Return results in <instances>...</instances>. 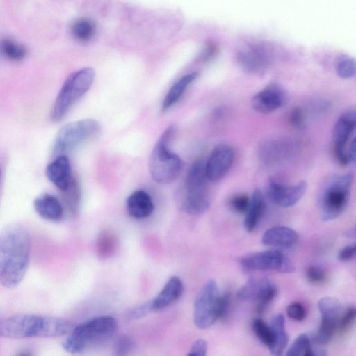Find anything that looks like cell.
Returning <instances> with one entry per match:
<instances>
[{"label":"cell","instance_id":"cell-1","mask_svg":"<svg viewBox=\"0 0 356 356\" xmlns=\"http://www.w3.org/2000/svg\"><path fill=\"white\" fill-rule=\"evenodd\" d=\"M31 238L19 223L6 225L0 232V284L14 289L23 280L29 264Z\"/></svg>","mask_w":356,"mask_h":356},{"label":"cell","instance_id":"cell-2","mask_svg":"<svg viewBox=\"0 0 356 356\" xmlns=\"http://www.w3.org/2000/svg\"><path fill=\"white\" fill-rule=\"evenodd\" d=\"M70 321L36 314H17L0 320V337L21 339L57 337L69 334L73 328Z\"/></svg>","mask_w":356,"mask_h":356},{"label":"cell","instance_id":"cell-3","mask_svg":"<svg viewBox=\"0 0 356 356\" xmlns=\"http://www.w3.org/2000/svg\"><path fill=\"white\" fill-rule=\"evenodd\" d=\"M118 330V323L110 316L90 318L73 327L62 343L63 349L70 353H79L92 345L111 339Z\"/></svg>","mask_w":356,"mask_h":356},{"label":"cell","instance_id":"cell-4","mask_svg":"<svg viewBox=\"0 0 356 356\" xmlns=\"http://www.w3.org/2000/svg\"><path fill=\"white\" fill-rule=\"evenodd\" d=\"M176 132V126H169L160 136L152 151L149 169L152 179L158 183L172 182L183 168L181 158L170 149V144Z\"/></svg>","mask_w":356,"mask_h":356},{"label":"cell","instance_id":"cell-5","mask_svg":"<svg viewBox=\"0 0 356 356\" xmlns=\"http://www.w3.org/2000/svg\"><path fill=\"white\" fill-rule=\"evenodd\" d=\"M205 161L196 160L190 166L185 183L182 209L188 214L199 216L210 206Z\"/></svg>","mask_w":356,"mask_h":356},{"label":"cell","instance_id":"cell-6","mask_svg":"<svg viewBox=\"0 0 356 356\" xmlns=\"http://www.w3.org/2000/svg\"><path fill=\"white\" fill-rule=\"evenodd\" d=\"M353 181V175L346 173L330 178L323 186L319 196L322 220H333L344 211L349 201Z\"/></svg>","mask_w":356,"mask_h":356},{"label":"cell","instance_id":"cell-7","mask_svg":"<svg viewBox=\"0 0 356 356\" xmlns=\"http://www.w3.org/2000/svg\"><path fill=\"white\" fill-rule=\"evenodd\" d=\"M95 76V70L84 67L71 74L63 83L54 102L51 118L63 119L72 106L90 88Z\"/></svg>","mask_w":356,"mask_h":356},{"label":"cell","instance_id":"cell-8","mask_svg":"<svg viewBox=\"0 0 356 356\" xmlns=\"http://www.w3.org/2000/svg\"><path fill=\"white\" fill-rule=\"evenodd\" d=\"M100 130V124L94 119H82L65 124L55 138L54 155H65L96 136Z\"/></svg>","mask_w":356,"mask_h":356},{"label":"cell","instance_id":"cell-9","mask_svg":"<svg viewBox=\"0 0 356 356\" xmlns=\"http://www.w3.org/2000/svg\"><path fill=\"white\" fill-rule=\"evenodd\" d=\"M218 285L215 280H209L198 293L194 305L193 321L200 329H206L218 319L219 298Z\"/></svg>","mask_w":356,"mask_h":356},{"label":"cell","instance_id":"cell-10","mask_svg":"<svg viewBox=\"0 0 356 356\" xmlns=\"http://www.w3.org/2000/svg\"><path fill=\"white\" fill-rule=\"evenodd\" d=\"M240 264L248 271L291 273L294 270L291 261L278 250H265L247 254L241 259Z\"/></svg>","mask_w":356,"mask_h":356},{"label":"cell","instance_id":"cell-11","mask_svg":"<svg viewBox=\"0 0 356 356\" xmlns=\"http://www.w3.org/2000/svg\"><path fill=\"white\" fill-rule=\"evenodd\" d=\"M277 286L269 278H250L237 292L241 301H257V312L262 313L277 294Z\"/></svg>","mask_w":356,"mask_h":356},{"label":"cell","instance_id":"cell-12","mask_svg":"<svg viewBox=\"0 0 356 356\" xmlns=\"http://www.w3.org/2000/svg\"><path fill=\"white\" fill-rule=\"evenodd\" d=\"M234 159V152L229 145H216L205 161V172L209 181L216 182L222 179L230 170Z\"/></svg>","mask_w":356,"mask_h":356},{"label":"cell","instance_id":"cell-13","mask_svg":"<svg viewBox=\"0 0 356 356\" xmlns=\"http://www.w3.org/2000/svg\"><path fill=\"white\" fill-rule=\"evenodd\" d=\"M307 184L301 181L296 184L286 185L271 181L268 187V195L276 205L287 208L295 205L304 195Z\"/></svg>","mask_w":356,"mask_h":356},{"label":"cell","instance_id":"cell-14","mask_svg":"<svg viewBox=\"0 0 356 356\" xmlns=\"http://www.w3.org/2000/svg\"><path fill=\"white\" fill-rule=\"evenodd\" d=\"M286 98L284 89L276 83H271L253 96L251 104L255 111L268 114L279 109Z\"/></svg>","mask_w":356,"mask_h":356},{"label":"cell","instance_id":"cell-15","mask_svg":"<svg viewBox=\"0 0 356 356\" xmlns=\"http://www.w3.org/2000/svg\"><path fill=\"white\" fill-rule=\"evenodd\" d=\"M356 126V113L355 110H348L343 113L332 131L334 152L346 149V144Z\"/></svg>","mask_w":356,"mask_h":356},{"label":"cell","instance_id":"cell-16","mask_svg":"<svg viewBox=\"0 0 356 356\" xmlns=\"http://www.w3.org/2000/svg\"><path fill=\"white\" fill-rule=\"evenodd\" d=\"M45 175L61 192L65 191L73 179L68 158L65 155L56 156L47 166Z\"/></svg>","mask_w":356,"mask_h":356},{"label":"cell","instance_id":"cell-17","mask_svg":"<svg viewBox=\"0 0 356 356\" xmlns=\"http://www.w3.org/2000/svg\"><path fill=\"white\" fill-rule=\"evenodd\" d=\"M33 207L39 216L49 221H58L64 214V209L60 200L47 193L35 198Z\"/></svg>","mask_w":356,"mask_h":356},{"label":"cell","instance_id":"cell-18","mask_svg":"<svg viewBox=\"0 0 356 356\" xmlns=\"http://www.w3.org/2000/svg\"><path fill=\"white\" fill-rule=\"evenodd\" d=\"M184 290V284L179 277H170L158 295L152 300L153 311L161 310L178 300Z\"/></svg>","mask_w":356,"mask_h":356},{"label":"cell","instance_id":"cell-19","mask_svg":"<svg viewBox=\"0 0 356 356\" xmlns=\"http://www.w3.org/2000/svg\"><path fill=\"white\" fill-rule=\"evenodd\" d=\"M154 205L151 196L143 190L133 192L127 200L129 214L136 219H144L153 212Z\"/></svg>","mask_w":356,"mask_h":356},{"label":"cell","instance_id":"cell-20","mask_svg":"<svg viewBox=\"0 0 356 356\" xmlns=\"http://www.w3.org/2000/svg\"><path fill=\"white\" fill-rule=\"evenodd\" d=\"M261 240L262 243L266 245L290 248L298 241V234L290 227L275 226L266 230Z\"/></svg>","mask_w":356,"mask_h":356},{"label":"cell","instance_id":"cell-21","mask_svg":"<svg viewBox=\"0 0 356 356\" xmlns=\"http://www.w3.org/2000/svg\"><path fill=\"white\" fill-rule=\"evenodd\" d=\"M241 66L246 71L256 72L264 70L270 63V56L260 47L248 48L238 56Z\"/></svg>","mask_w":356,"mask_h":356},{"label":"cell","instance_id":"cell-22","mask_svg":"<svg viewBox=\"0 0 356 356\" xmlns=\"http://www.w3.org/2000/svg\"><path fill=\"white\" fill-rule=\"evenodd\" d=\"M264 210L265 201L263 194L259 189L257 188L250 198L244 221V226L248 232H251L257 227L263 216Z\"/></svg>","mask_w":356,"mask_h":356},{"label":"cell","instance_id":"cell-23","mask_svg":"<svg viewBox=\"0 0 356 356\" xmlns=\"http://www.w3.org/2000/svg\"><path fill=\"white\" fill-rule=\"evenodd\" d=\"M270 326L273 333V342L268 348L273 355H282L288 343L284 316L282 314L275 315Z\"/></svg>","mask_w":356,"mask_h":356},{"label":"cell","instance_id":"cell-24","mask_svg":"<svg viewBox=\"0 0 356 356\" xmlns=\"http://www.w3.org/2000/svg\"><path fill=\"white\" fill-rule=\"evenodd\" d=\"M197 76L198 73L194 72L183 76L177 81L165 95L162 102L161 111L165 112L175 104L181 97L188 86L193 83Z\"/></svg>","mask_w":356,"mask_h":356},{"label":"cell","instance_id":"cell-25","mask_svg":"<svg viewBox=\"0 0 356 356\" xmlns=\"http://www.w3.org/2000/svg\"><path fill=\"white\" fill-rule=\"evenodd\" d=\"M0 52L9 60L20 61L25 58L27 51L22 44L12 38H5L0 42Z\"/></svg>","mask_w":356,"mask_h":356},{"label":"cell","instance_id":"cell-26","mask_svg":"<svg viewBox=\"0 0 356 356\" xmlns=\"http://www.w3.org/2000/svg\"><path fill=\"white\" fill-rule=\"evenodd\" d=\"M321 318L330 319L338 323L343 313V307L339 300L332 297H324L318 302Z\"/></svg>","mask_w":356,"mask_h":356},{"label":"cell","instance_id":"cell-27","mask_svg":"<svg viewBox=\"0 0 356 356\" xmlns=\"http://www.w3.org/2000/svg\"><path fill=\"white\" fill-rule=\"evenodd\" d=\"M73 37L79 42H88L95 35V23L86 18L76 19L71 26Z\"/></svg>","mask_w":356,"mask_h":356},{"label":"cell","instance_id":"cell-28","mask_svg":"<svg viewBox=\"0 0 356 356\" xmlns=\"http://www.w3.org/2000/svg\"><path fill=\"white\" fill-rule=\"evenodd\" d=\"M286 355L287 356H313L314 350L309 337L300 334L291 345Z\"/></svg>","mask_w":356,"mask_h":356},{"label":"cell","instance_id":"cell-29","mask_svg":"<svg viewBox=\"0 0 356 356\" xmlns=\"http://www.w3.org/2000/svg\"><path fill=\"white\" fill-rule=\"evenodd\" d=\"M117 245L115 236L109 231H104L99 236L97 240V251L103 257H109L115 251Z\"/></svg>","mask_w":356,"mask_h":356},{"label":"cell","instance_id":"cell-30","mask_svg":"<svg viewBox=\"0 0 356 356\" xmlns=\"http://www.w3.org/2000/svg\"><path fill=\"white\" fill-rule=\"evenodd\" d=\"M337 323L334 321L321 318L319 329L314 337V341L320 345L327 343L332 338Z\"/></svg>","mask_w":356,"mask_h":356},{"label":"cell","instance_id":"cell-31","mask_svg":"<svg viewBox=\"0 0 356 356\" xmlns=\"http://www.w3.org/2000/svg\"><path fill=\"white\" fill-rule=\"evenodd\" d=\"M252 329L259 341L269 347L273 342V333L270 326L268 325L262 319L256 318L253 321Z\"/></svg>","mask_w":356,"mask_h":356},{"label":"cell","instance_id":"cell-32","mask_svg":"<svg viewBox=\"0 0 356 356\" xmlns=\"http://www.w3.org/2000/svg\"><path fill=\"white\" fill-rule=\"evenodd\" d=\"M62 193L69 209L75 211L77 209L80 199L79 186L76 179L73 178L68 188Z\"/></svg>","mask_w":356,"mask_h":356},{"label":"cell","instance_id":"cell-33","mask_svg":"<svg viewBox=\"0 0 356 356\" xmlns=\"http://www.w3.org/2000/svg\"><path fill=\"white\" fill-rule=\"evenodd\" d=\"M338 76L342 79H350L355 74V60L350 57L339 59L336 65Z\"/></svg>","mask_w":356,"mask_h":356},{"label":"cell","instance_id":"cell-34","mask_svg":"<svg viewBox=\"0 0 356 356\" xmlns=\"http://www.w3.org/2000/svg\"><path fill=\"white\" fill-rule=\"evenodd\" d=\"M250 202V198L246 195H236L233 196L229 205L233 211L236 213H246Z\"/></svg>","mask_w":356,"mask_h":356},{"label":"cell","instance_id":"cell-35","mask_svg":"<svg viewBox=\"0 0 356 356\" xmlns=\"http://www.w3.org/2000/svg\"><path fill=\"white\" fill-rule=\"evenodd\" d=\"M232 305V293L229 291L225 292L222 295L219 296L218 305V319L225 318L231 308Z\"/></svg>","mask_w":356,"mask_h":356},{"label":"cell","instance_id":"cell-36","mask_svg":"<svg viewBox=\"0 0 356 356\" xmlns=\"http://www.w3.org/2000/svg\"><path fill=\"white\" fill-rule=\"evenodd\" d=\"M356 309L354 307H348L343 312L337 323V326L340 332H344L353 323L355 318Z\"/></svg>","mask_w":356,"mask_h":356},{"label":"cell","instance_id":"cell-37","mask_svg":"<svg viewBox=\"0 0 356 356\" xmlns=\"http://www.w3.org/2000/svg\"><path fill=\"white\" fill-rule=\"evenodd\" d=\"M305 275L307 280L312 284L322 283L326 277L324 270L321 268L314 265L307 268Z\"/></svg>","mask_w":356,"mask_h":356},{"label":"cell","instance_id":"cell-38","mask_svg":"<svg viewBox=\"0 0 356 356\" xmlns=\"http://www.w3.org/2000/svg\"><path fill=\"white\" fill-rule=\"evenodd\" d=\"M133 348V341L129 337L123 336L116 341L113 351L117 355H124L129 353Z\"/></svg>","mask_w":356,"mask_h":356},{"label":"cell","instance_id":"cell-39","mask_svg":"<svg viewBox=\"0 0 356 356\" xmlns=\"http://www.w3.org/2000/svg\"><path fill=\"white\" fill-rule=\"evenodd\" d=\"M288 316L298 321L304 320L306 317V311L303 305L298 302H293L288 305L286 308Z\"/></svg>","mask_w":356,"mask_h":356},{"label":"cell","instance_id":"cell-40","mask_svg":"<svg viewBox=\"0 0 356 356\" xmlns=\"http://www.w3.org/2000/svg\"><path fill=\"white\" fill-rule=\"evenodd\" d=\"M152 311L153 309L152 300H150L130 311L128 315V318L130 320L138 319L145 316Z\"/></svg>","mask_w":356,"mask_h":356},{"label":"cell","instance_id":"cell-41","mask_svg":"<svg viewBox=\"0 0 356 356\" xmlns=\"http://www.w3.org/2000/svg\"><path fill=\"white\" fill-rule=\"evenodd\" d=\"M207 350V343L204 339H198L192 345L188 355H205Z\"/></svg>","mask_w":356,"mask_h":356},{"label":"cell","instance_id":"cell-42","mask_svg":"<svg viewBox=\"0 0 356 356\" xmlns=\"http://www.w3.org/2000/svg\"><path fill=\"white\" fill-rule=\"evenodd\" d=\"M355 245H346L339 252L337 257L341 261H349L355 257Z\"/></svg>","mask_w":356,"mask_h":356},{"label":"cell","instance_id":"cell-43","mask_svg":"<svg viewBox=\"0 0 356 356\" xmlns=\"http://www.w3.org/2000/svg\"><path fill=\"white\" fill-rule=\"evenodd\" d=\"M305 116L300 108H294L289 114L290 123L296 127H300L304 122Z\"/></svg>","mask_w":356,"mask_h":356},{"label":"cell","instance_id":"cell-44","mask_svg":"<svg viewBox=\"0 0 356 356\" xmlns=\"http://www.w3.org/2000/svg\"><path fill=\"white\" fill-rule=\"evenodd\" d=\"M349 164L354 163L355 161V138L351 140L348 148H346Z\"/></svg>","mask_w":356,"mask_h":356},{"label":"cell","instance_id":"cell-45","mask_svg":"<svg viewBox=\"0 0 356 356\" xmlns=\"http://www.w3.org/2000/svg\"><path fill=\"white\" fill-rule=\"evenodd\" d=\"M346 235L348 237H349V238H355V229H354V228H353V229H349V230L346 232Z\"/></svg>","mask_w":356,"mask_h":356},{"label":"cell","instance_id":"cell-46","mask_svg":"<svg viewBox=\"0 0 356 356\" xmlns=\"http://www.w3.org/2000/svg\"><path fill=\"white\" fill-rule=\"evenodd\" d=\"M0 175H1V171H0Z\"/></svg>","mask_w":356,"mask_h":356}]
</instances>
